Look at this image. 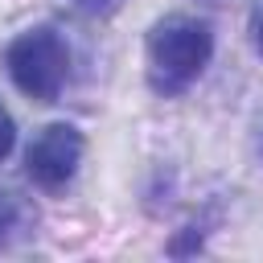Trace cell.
<instances>
[{
	"label": "cell",
	"mask_w": 263,
	"mask_h": 263,
	"mask_svg": "<svg viewBox=\"0 0 263 263\" xmlns=\"http://www.w3.org/2000/svg\"><path fill=\"white\" fill-rule=\"evenodd\" d=\"M25 218H29L25 201H21L16 193H0V242H8V238L25 226Z\"/></svg>",
	"instance_id": "cell-4"
},
{
	"label": "cell",
	"mask_w": 263,
	"mask_h": 263,
	"mask_svg": "<svg viewBox=\"0 0 263 263\" xmlns=\"http://www.w3.org/2000/svg\"><path fill=\"white\" fill-rule=\"evenodd\" d=\"M12 144H16V123H12V115L0 107V160L12 152Z\"/></svg>",
	"instance_id": "cell-5"
},
{
	"label": "cell",
	"mask_w": 263,
	"mask_h": 263,
	"mask_svg": "<svg viewBox=\"0 0 263 263\" xmlns=\"http://www.w3.org/2000/svg\"><path fill=\"white\" fill-rule=\"evenodd\" d=\"M214 58V33L197 16H164L148 33V86L156 95H181L189 90L201 70Z\"/></svg>",
	"instance_id": "cell-1"
},
{
	"label": "cell",
	"mask_w": 263,
	"mask_h": 263,
	"mask_svg": "<svg viewBox=\"0 0 263 263\" xmlns=\"http://www.w3.org/2000/svg\"><path fill=\"white\" fill-rule=\"evenodd\" d=\"M4 70L12 86L37 103H53L70 78V45L53 25L25 29L4 49Z\"/></svg>",
	"instance_id": "cell-2"
},
{
	"label": "cell",
	"mask_w": 263,
	"mask_h": 263,
	"mask_svg": "<svg viewBox=\"0 0 263 263\" xmlns=\"http://www.w3.org/2000/svg\"><path fill=\"white\" fill-rule=\"evenodd\" d=\"M210 4H218V0H210Z\"/></svg>",
	"instance_id": "cell-8"
},
{
	"label": "cell",
	"mask_w": 263,
	"mask_h": 263,
	"mask_svg": "<svg viewBox=\"0 0 263 263\" xmlns=\"http://www.w3.org/2000/svg\"><path fill=\"white\" fill-rule=\"evenodd\" d=\"M78 160H82V132L74 123H49L33 136V144L25 152V173L45 193H58L74 181Z\"/></svg>",
	"instance_id": "cell-3"
},
{
	"label": "cell",
	"mask_w": 263,
	"mask_h": 263,
	"mask_svg": "<svg viewBox=\"0 0 263 263\" xmlns=\"http://www.w3.org/2000/svg\"><path fill=\"white\" fill-rule=\"evenodd\" d=\"M74 8L86 12V16H107V12L119 8V0H74Z\"/></svg>",
	"instance_id": "cell-7"
},
{
	"label": "cell",
	"mask_w": 263,
	"mask_h": 263,
	"mask_svg": "<svg viewBox=\"0 0 263 263\" xmlns=\"http://www.w3.org/2000/svg\"><path fill=\"white\" fill-rule=\"evenodd\" d=\"M251 45H255V53L263 58V0L251 4Z\"/></svg>",
	"instance_id": "cell-6"
}]
</instances>
